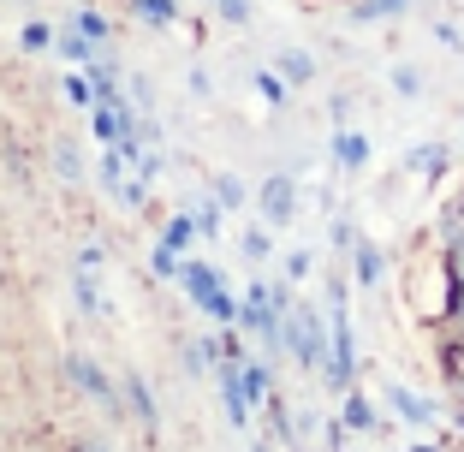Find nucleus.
Here are the masks:
<instances>
[{"label": "nucleus", "mask_w": 464, "mask_h": 452, "mask_svg": "<svg viewBox=\"0 0 464 452\" xmlns=\"http://www.w3.org/2000/svg\"><path fill=\"white\" fill-rule=\"evenodd\" d=\"M328 322H334V351L322 357V370H328V381L340 387H352V375H357V351H352V322H345V303H340V292L328 298Z\"/></svg>", "instance_id": "20e7f679"}, {"label": "nucleus", "mask_w": 464, "mask_h": 452, "mask_svg": "<svg viewBox=\"0 0 464 452\" xmlns=\"http://www.w3.org/2000/svg\"><path fill=\"white\" fill-rule=\"evenodd\" d=\"M286 310H292L286 286H250L245 303H238V322H245L262 345H280V322H286Z\"/></svg>", "instance_id": "f257e3e1"}, {"label": "nucleus", "mask_w": 464, "mask_h": 452, "mask_svg": "<svg viewBox=\"0 0 464 452\" xmlns=\"http://www.w3.org/2000/svg\"><path fill=\"white\" fill-rule=\"evenodd\" d=\"M179 280H185V292H191V303H203L208 315H215V322H238V303H232V292L220 286V274L215 268H208V262H185V268H179Z\"/></svg>", "instance_id": "f03ea898"}, {"label": "nucleus", "mask_w": 464, "mask_h": 452, "mask_svg": "<svg viewBox=\"0 0 464 452\" xmlns=\"http://www.w3.org/2000/svg\"><path fill=\"white\" fill-rule=\"evenodd\" d=\"M340 423L357 428V435H369V428H375V405H369L363 393H352V387H345V411H340Z\"/></svg>", "instance_id": "0eeeda50"}, {"label": "nucleus", "mask_w": 464, "mask_h": 452, "mask_svg": "<svg viewBox=\"0 0 464 452\" xmlns=\"http://www.w3.org/2000/svg\"><path fill=\"white\" fill-rule=\"evenodd\" d=\"M150 268H155V274H167V280H173V274H179V250H173V245H155Z\"/></svg>", "instance_id": "6ab92c4d"}, {"label": "nucleus", "mask_w": 464, "mask_h": 452, "mask_svg": "<svg viewBox=\"0 0 464 452\" xmlns=\"http://www.w3.org/2000/svg\"><path fill=\"white\" fill-rule=\"evenodd\" d=\"M66 101L72 108H90V101H96L90 96V78H66Z\"/></svg>", "instance_id": "b1692460"}, {"label": "nucleus", "mask_w": 464, "mask_h": 452, "mask_svg": "<svg viewBox=\"0 0 464 452\" xmlns=\"http://www.w3.org/2000/svg\"><path fill=\"white\" fill-rule=\"evenodd\" d=\"M191 238H197V215H173V220H167V233H161V245L191 250Z\"/></svg>", "instance_id": "f8f14e48"}, {"label": "nucleus", "mask_w": 464, "mask_h": 452, "mask_svg": "<svg viewBox=\"0 0 464 452\" xmlns=\"http://www.w3.org/2000/svg\"><path fill=\"white\" fill-rule=\"evenodd\" d=\"M227 24H250V0H215Z\"/></svg>", "instance_id": "412c9836"}, {"label": "nucleus", "mask_w": 464, "mask_h": 452, "mask_svg": "<svg viewBox=\"0 0 464 452\" xmlns=\"http://www.w3.org/2000/svg\"><path fill=\"white\" fill-rule=\"evenodd\" d=\"M238 197H245V191H238V178H215V203L220 208H238Z\"/></svg>", "instance_id": "4be33fe9"}, {"label": "nucleus", "mask_w": 464, "mask_h": 452, "mask_svg": "<svg viewBox=\"0 0 464 452\" xmlns=\"http://www.w3.org/2000/svg\"><path fill=\"white\" fill-rule=\"evenodd\" d=\"M78 36L83 42H102V36H108V18H102V13H78Z\"/></svg>", "instance_id": "aec40b11"}, {"label": "nucleus", "mask_w": 464, "mask_h": 452, "mask_svg": "<svg viewBox=\"0 0 464 452\" xmlns=\"http://www.w3.org/2000/svg\"><path fill=\"white\" fill-rule=\"evenodd\" d=\"M18 42L36 54V48H48V42H54V30H48V24H24V36H18Z\"/></svg>", "instance_id": "5701e85b"}, {"label": "nucleus", "mask_w": 464, "mask_h": 452, "mask_svg": "<svg viewBox=\"0 0 464 452\" xmlns=\"http://www.w3.org/2000/svg\"><path fill=\"white\" fill-rule=\"evenodd\" d=\"M197 233H208V238H215V233H220V203H208V208H197Z\"/></svg>", "instance_id": "a878e982"}, {"label": "nucleus", "mask_w": 464, "mask_h": 452, "mask_svg": "<svg viewBox=\"0 0 464 452\" xmlns=\"http://www.w3.org/2000/svg\"><path fill=\"white\" fill-rule=\"evenodd\" d=\"M459 220H464V197H459Z\"/></svg>", "instance_id": "473e14b6"}, {"label": "nucleus", "mask_w": 464, "mask_h": 452, "mask_svg": "<svg viewBox=\"0 0 464 452\" xmlns=\"http://www.w3.org/2000/svg\"><path fill=\"white\" fill-rule=\"evenodd\" d=\"M452 315L464 322V280H452Z\"/></svg>", "instance_id": "c756f323"}, {"label": "nucleus", "mask_w": 464, "mask_h": 452, "mask_svg": "<svg viewBox=\"0 0 464 452\" xmlns=\"http://www.w3.org/2000/svg\"><path fill=\"white\" fill-rule=\"evenodd\" d=\"M280 78H286V83H310L315 78V60L304 54V48H286V54H280Z\"/></svg>", "instance_id": "1a4fd4ad"}, {"label": "nucleus", "mask_w": 464, "mask_h": 452, "mask_svg": "<svg viewBox=\"0 0 464 452\" xmlns=\"http://www.w3.org/2000/svg\"><path fill=\"white\" fill-rule=\"evenodd\" d=\"M310 268H315L310 250H292V256H286V280H310Z\"/></svg>", "instance_id": "393cba45"}, {"label": "nucleus", "mask_w": 464, "mask_h": 452, "mask_svg": "<svg viewBox=\"0 0 464 452\" xmlns=\"http://www.w3.org/2000/svg\"><path fill=\"white\" fill-rule=\"evenodd\" d=\"M440 161H447V149H440V143H423V149H411V173H440Z\"/></svg>", "instance_id": "dca6fc26"}, {"label": "nucleus", "mask_w": 464, "mask_h": 452, "mask_svg": "<svg viewBox=\"0 0 464 452\" xmlns=\"http://www.w3.org/2000/svg\"><path fill=\"white\" fill-rule=\"evenodd\" d=\"M405 6H411V0H357V18H363V24H375V18H399Z\"/></svg>", "instance_id": "ddd939ff"}, {"label": "nucleus", "mask_w": 464, "mask_h": 452, "mask_svg": "<svg viewBox=\"0 0 464 452\" xmlns=\"http://www.w3.org/2000/svg\"><path fill=\"white\" fill-rule=\"evenodd\" d=\"M78 452H102V447H96V440H83V447H78Z\"/></svg>", "instance_id": "2f4dec72"}, {"label": "nucleus", "mask_w": 464, "mask_h": 452, "mask_svg": "<svg viewBox=\"0 0 464 452\" xmlns=\"http://www.w3.org/2000/svg\"><path fill=\"white\" fill-rule=\"evenodd\" d=\"M256 208L268 226H292V215H298V191H292V178L286 173H268L262 178V191H256Z\"/></svg>", "instance_id": "39448f33"}, {"label": "nucleus", "mask_w": 464, "mask_h": 452, "mask_svg": "<svg viewBox=\"0 0 464 452\" xmlns=\"http://www.w3.org/2000/svg\"><path fill=\"white\" fill-rule=\"evenodd\" d=\"M447 363H452V375L464 381V345H452V357H447Z\"/></svg>", "instance_id": "7c9ffc66"}, {"label": "nucleus", "mask_w": 464, "mask_h": 452, "mask_svg": "<svg viewBox=\"0 0 464 452\" xmlns=\"http://www.w3.org/2000/svg\"><path fill=\"white\" fill-rule=\"evenodd\" d=\"M280 345H292V357H298L304 370H322V322H315V310H286V322H280Z\"/></svg>", "instance_id": "7ed1b4c3"}, {"label": "nucleus", "mask_w": 464, "mask_h": 452, "mask_svg": "<svg viewBox=\"0 0 464 452\" xmlns=\"http://www.w3.org/2000/svg\"><path fill=\"white\" fill-rule=\"evenodd\" d=\"M66 375H72V381H78V387H83L90 399H102V405L113 399V381H108V375L96 370V363H83V357H72V363H66Z\"/></svg>", "instance_id": "423d86ee"}, {"label": "nucleus", "mask_w": 464, "mask_h": 452, "mask_svg": "<svg viewBox=\"0 0 464 452\" xmlns=\"http://www.w3.org/2000/svg\"><path fill=\"white\" fill-rule=\"evenodd\" d=\"M393 411L405 417V423H429V417H435V405H429V399H417V393H405V387H393Z\"/></svg>", "instance_id": "6e6552de"}, {"label": "nucleus", "mask_w": 464, "mask_h": 452, "mask_svg": "<svg viewBox=\"0 0 464 452\" xmlns=\"http://www.w3.org/2000/svg\"><path fill=\"white\" fill-rule=\"evenodd\" d=\"M393 90H399V96H417V72L399 66V72H393Z\"/></svg>", "instance_id": "bb28decb"}, {"label": "nucleus", "mask_w": 464, "mask_h": 452, "mask_svg": "<svg viewBox=\"0 0 464 452\" xmlns=\"http://www.w3.org/2000/svg\"><path fill=\"white\" fill-rule=\"evenodd\" d=\"M131 6H137V18H143L150 30H167V24L179 18V6H173V0H131Z\"/></svg>", "instance_id": "9b49d317"}, {"label": "nucleus", "mask_w": 464, "mask_h": 452, "mask_svg": "<svg viewBox=\"0 0 464 452\" xmlns=\"http://www.w3.org/2000/svg\"><path fill=\"white\" fill-rule=\"evenodd\" d=\"M125 399H131V411L143 417V423H155V399H150V387L137 381V375H131V381H125Z\"/></svg>", "instance_id": "2eb2a0df"}, {"label": "nucleus", "mask_w": 464, "mask_h": 452, "mask_svg": "<svg viewBox=\"0 0 464 452\" xmlns=\"http://www.w3.org/2000/svg\"><path fill=\"white\" fill-rule=\"evenodd\" d=\"M66 60H90V42H83V36H66Z\"/></svg>", "instance_id": "c85d7f7f"}, {"label": "nucleus", "mask_w": 464, "mask_h": 452, "mask_svg": "<svg viewBox=\"0 0 464 452\" xmlns=\"http://www.w3.org/2000/svg\"><path fill=\"white\" fill-rule=\"evenodd\" d=\"M245 256H256V262L268 256V233H245Z\"/></svg>", "instance_id": "cd10ccee"}, {"label": "nucleus", "mask_w": 464, "mask_h": 452, "mask_svg": "<svg viewBox=\"0 0 464 452\" xmlns=\"http://www.w3.org/2000/svg\"><path fill=\"white\" fill-rule=\"evenodd\" d=\"M357 280H363V286L382 280V250H375V245H357Z\"/></svg>", "instance_id": "4468645a"}, {"label": "nucleus", "mask_w": 464, "mask_h": 452, "mask_svg": "<svg viewBox=\"0 0 464 452\" xmlns=\"http://www.w3.org/2000/svg\"><path fill=\"white\" fill-rule=\"evenodd\" d=\"M334 161H340V167H363L369 161V143L357 138V131H340V138H334Z\"/></svg>", "instance_id": "9d476101"}, {"label": "nucleus", "mask_w": 464, "mask_h": 452, "mask_svg": "<svg viewBox=\"0 0 464 452\" xmlns=\"http://www.w3.org/2000/svg\"><path fill=\"white\" fill-rule=\"evenodd\" d=\"M256 90H262V101H286L292 83H286V78H274V72H256Z\"/></svg>", "instance_id": "a211bd4d"}, {"label": "nucleus", "mask_w": 464, "mask_h": 452, "mask_svg": "<svg viewBox=\"0 0 464 452\" xmlns=\"http://www.w3.org/2000/svg\"><path fill=\"white\" fill-rule=\"evenodd\" d=\"M78 303L90 315H108V303H102V292H96V280H90V268H78Z\"/></svg>", "instance_id": "f3484780"}]
</instances>
